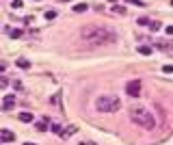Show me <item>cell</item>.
I'll return each instance as SVG.
<instances>
[{
  "label": "cell",
  "instance_id": "obj_22",
  "mask_svg": "<svg viewBox=\"0 0 173 145\" xmlns=\"http://www.w3.org/2000/svg\"><path fill=\"white\" fill-rule=\"evenodd\" d=\"M13 87H15V91H20V89H22V82H20V80H15V82H13Z\"/></svg>",
  "mask_w": 173,
  "mask_h": 145
},
{
  "label": "cell",
  "instance_id": "obj_5",
  "mask_svg": "<svg viewBox=\"0 0 173 145\" xmlns=\"http://www.w3.org/2000/svg\"><path fill=\"white\" fill-rule=\"evenodd\" d=\"M15 102H17V97L13 96V93H7L4 100H2V110H11L15 106Z\"/></svg>",
  "mask_w": 173,
  "mask_h": 145
},
{
  "label": "cell",
  "instance_id": "obj_13",
  "mask_svg": "<svg viewBox=\"0 0 173 145\" xmlns=\"http://www.w3.org/2000/svg\"><path fill=\"white\" fill-rule=\"evenodd\" d=\"M7 33H9V35H11L13 39H17V37H22V30H20V28H17V30H11V28H7Z\"/></svg>",
  "mask_w": 173,
  "mask_h": 145
},
{
  "label": "cell",
  "instance_id": "obj_8",
  "mask_svg": "<svg viewBox=\"0 0 173 145\" xmlns=\"http://www.w3.org/2000/svg\"><path fill=\"white\" fill-rule=\"evenodd\" d=\"M20 121H24V124H28V121H33V113H20Z\"/></svg>",
  "mask_w": 173,
  "mask_h": 145
},
{
  "label": "cell",
  "instance_id": "obj_6",
  "mask_svg": "<svg viewBox=\"0 0 173 145\" xmlns=\"http://www.w3.org/2000/svg\"><path fill=\"white\" fill-rule=\"evenodd\" d=\"M13 139H15V134H13L11 130H7V128L0 130V141H2V143H9V141H13Z\"/></svg>",
  "mask_w": 173,
  "mask_h": 145
},
{
  "label": "cell",
  "instance_id": "obj_10",
  "mask_svg": "<svg viewBox=\"0 0 173 145\" xmlns=\"http://www.w3.org/2000/svg\"><path fill=\"white\" fill-rule=\"evenodd\" d=\"M17 67H22V69H28V67H30V61H26V58H17Z\"/></svg>",
  "mask_w": 173,
  "mask_h": 145
},
{
  "label": "cell",
  "instance_id": "obj_3",
  "mask_svg": "<svg viewBox=\"0 0 173 145\" xmlns=\"http://www.w3.org/2000/svg\"><path fill=\"white\" fill-rule=\"evenodd\" d=\"M121 108V100L117 96H100L95 100V110L100 113H117Z\"/></svg>",
  "mask_w": 173,
  "mask_h": 145
},
{
  "label": "cell",
  "instance_id": "obj_18",
  "mask_svg": "<svg viewBox=\"0 0 173 145\" xmlns=\"http://www.w3.org/2000/svg\"><path fill=\"white\" fill-rule=\"evenodd\" d=\"M54 17H56V11H48L45 13V20H54Z\"/></svg>",
  "mask_w": 173,
  "mask_h": 145
},
{
  "label": "cell",
  "instance_id": "obj_9",
  "mask_svg": "<svg viewBox=\"0 0 173 145\" xmlns=\"http://www.w3.org/2000/svg\"><path fill=\"white\" fill-rule=\"evenodd\" d=\"M86 9H89V4H86V2H78V4L74 7V11H76V13H82V11H86Z\"/></svg>",
  "mask_w": 173,
  "mask_h": 145
},
{
  "label": "cell",
  "instance_id": "obj_15",
  "mask_svg": "<svg viewBox=\"0 0 173 145\" xmlns=\"http://www.w3.org/2000/svg\"><path fill=\"white\" fill-rule=\"evenodd\" d=\"M11 7H13V9H22V7H24V2H22V0H13V2H11Z\"/></svg>",
  "mask_w": 173,
  "mask_h": 145
},
{
  "label": "cell",
  "instance_id": "obj_21",
  "mask_svg": "<svg viewBox=\"0 0 173 145\" xmlns=\"http://www.w3.org/2000/svg\"><path fill=\"white\" fill-rule=\"evenodd\" d=\"M162 72H165V74H171V72H173V65H165V67H162Z\"/></svg>",
  "mask_w": 173,
  "mask_h": 145
},
{
  "label": "cell",
  "instance_id": "obj_25",
  "mask_svg": "<svg viewBox=\"0 0 173 145\" xmlns=\"http://www.w3.org/2000/svg\"><path fill=\"white\" fill-rule=\"evenodd\" d=\"M58 2H69V0H58Z\"/></svg>",
  "mask_w": 173,
  "mask_h": 145
},
{
  "label": "cell",
  "instance_id": "obj_12",
  "mask_svg": "<svg viewBox=\"0 0 173 145\" xmlns=\"http://www.w3.org/2000/svg\"><path fill=\"white\" fill-rule=\"evenodd\" d=\"M113 13H117V15H126V7H113Z\"/></svg>",
  "mask_w": 173,
  "mask_h": 145
},
{
  "label": "cell",
  "instance_id": "obj_2",
  "mask_svg": "<svg viewBox=\"0 0 173 145\" xmlns=\"http://www.w3.org/2000/svg\"><path fill=\"white\" fill-rule=\"evenodd\" d=\"M130 119L138 126V128H154L156 126V117H154V113L149 110V108H145V106H134V108H130Z\"/></svg>",
  "mask_w": 173,
  "mask_h": 145
},
{
  "label": "cell",
  "instance_id": "obj_11",
  "mask_svg": "<svg viewBox=\"0 0 173 145\" xmlns=\"http://www.w3.org/2000/svg\"><path fill=\"white\" fill-rule=\"evenodd\" d=\"M35 128H37L39 132H43V130H48V121H45V119H43V121H37V126H35Z\"/></svg>",
  "mask_w": 173,
  "mask_h": 145
},
{
  "label": "cell",
  "instance_id": "obj_4",
  "mask_svg": "<svg viewBox=\"0 0 173 145\" xmlns=\"http://www.w3.org/2000/svg\"><path fill=\"white\" fill-rule=\"evenodd\" d=\"M126 93L130 97H138L141 96V82L138 80H130L128 85H126Z\"/></svg>",
  "mask_w": 173,
  "mask_h": 145
},
{
  "label": "cell",
  "instance_id": "obj_20",
  "mask_svg": "<svg viewBox=\"0 0 173 145\" xmlns=\"http://www.w3.org/2000/svg\"><path fill=\"white\" fill-rule=\"evenodd\" d=\"M126 2H130V4H136V7H145V4H143V0H126Z\"/></svg>",
  "mask_w": 173,
  "mask_h": 145
},
{
  "label": "cell",
  "instance_id": "obj_19",
  "mask_svg": "<svg viewBox=\"0 0 173 145\" xmlns=\"http://www.w3.org/2000/svg\"><path fill=\"white\" fill-rule=\"evenodd\" d=\"M147 24H152L147 17H141V20H138V26H147Z\"/></svg>",
  "mask_w": 173,
  "mask_h": 145
},
{
  "label": "cell",
  "instance_id": "obj_23",
  "mask_svg": "<svg viewBox=\"0 0 173 145\" xmlns=\"http://www.w3.org/2000/svg\"><path fill=\"white\" fill-rule=\"evenodd\" d=\"M167 35H173V26H167Z\"/></svg>",
  "mask_w": 173,
  "mask_h": 145
},
{
  "label": "cell",
  "instance_id": "obj_1",
  "mask_svg": "<svg viewBox=\"0 0 173 145\" xmlns=\"http://www.w3.org/2000/svg\"><path fill=\"white\" fill-rule=\"evenodd\" d=\"M80 37L85 39L89 46H106V44L117 41V33H115L113 28H108V26H97V24H93V26H82Z\"/></svg>",
  "mask_w": 173,
  "mask_h": 145
},
{
  "label": "cell",
  "instance_id": "obj_7",
  "mask_svg": "<svg viewBox=\"0 0 173 145\" xmlns=\"http://www.w3.org/2000/svg\"><path fill=\"white\" fill-rule=\"evenodd\" d=\"M76 130H78L76 126H67V128H65V130L61 132V137H63V139H67V137H72V134H76Z\"/></svg>",
  "mask_w": 173,
  "mask_h": 145
},
{
  "label": "cell",
  "instance_id": "obj_24",
  "mask_svg": "<svg viewBox=\"0 0 173 145\" xmlns=\"http://www.w3.org/2000/svg\"><path fill=\"white\" fill-rule=\"evenodd\" d=\"M80 145H95V143H93V141H82Z\"/></svg>",
  "mask_w": 173,
  "mask_h": 145
},
{
  "label": "cell",
  "instance_id": "obj_17",
  "mask_svg": "<svg viewBox=\"0 0 173 145\" xmlns=\"http://www.w3.org/2000/svg\"><path fill=\"white\" fill-rule=\"evenodd\" d=\"M50 128H52V132H56V134H61V132H63V130H61V126H58V124H52V126H50Z\"/></svg>",
  "mask_w": 173,
  "mask_h": 145
},
{
  "label": "cell",
  "instance_id": "obj_27",
  "mask_svg": "<svg viewBox=\"0 0 173 145\" xmlns=\"http://www.w3.org/2000/svg\"><path fill=\"white\" fill-rule=\"evenodd\" d=\"M26 145H33V143H26Z\"/></svg>",
  "mask_w": 173,
  "mask_h": 145
},
{
  "label": "cell",
  "instance_id": "obj_14",
  "mask_svg": "<svg viewBox=\"0 0 173 145\" xmlns=\"http://www.w3.org/2000/svg\"><path fill=\"white\" fill-rule=\"evenodd\" d=\"M138 52L147 56V54H152V48H149V46H138Z\"/></svg>",
  "mask_w": 173,
  "mask_h": 145
},
{
  "label": "cell",
  "instance_id": "obj_16",
  "mask_svg": "<svg viewBox=\"0 0 173 145\" xmlns=\"http://www.w3.org/2000/svg\"><path fill=\"white\" fill-rule=\"evenodd\" d=\"M149 28H152L154 33H156V30H160V22H152V24H149Z\"/></svg>",
  "mask_w": 173,
  "mask_h": 145
},
{
  "label": "cell",
  "instance_id": "obj_26",
  "mask_svg": "<svg viewBox=\"0 0 173 145\" xmlns=\"http://www.w3.org/2000/svg\"><path fill=\"white\" fill-rule=\"evenodd\" d=\"M171 7H173V0H171Z\"/></svg>",
  "mask_w": 173,
  "mask_h": 145
}]
</instances>
